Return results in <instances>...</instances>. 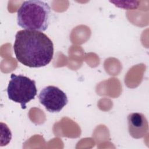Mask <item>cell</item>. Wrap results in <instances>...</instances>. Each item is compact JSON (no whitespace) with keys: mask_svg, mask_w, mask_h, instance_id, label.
I'll list each match as a JSON object with an SVG mask.
<instances>
[{"mask_svg":"<svg viewBox=\"0 0 149 149\" xmlns=\"http://www.w3.org/2000/svg\"><path fill=\"white\" fill-rule=\"evenodd\" d=\"M13 51L17 60L23 65L40 68L52 59L54 44L41 31L22 30L16 34Z\"/></svg>","mask_w":149,"mask_h":149,"instance_id":"1","label":"cell"},{"mask_svg":"<svg viewBox=\"0 0 149 149\" xmlns=\"http://www.w3.org/2000/svg\"><path fill=\"white\" fill-rule=\"evenodd\" d=\"M51 8L41 1H24L17 10V24L24 30L45 31L49 23Z\"/></svg>","mask_w":149,"mask_h":149,"instance_id":"2","label":"cell"},{"mask_svg":"<svg viewBox=\"0 0 149 149\" xmlns=\"http://www.w3.org/2000/svg\"><path fill=\"white\" fill-rule=\"evenodd\" d=\"M38 99L40 104L52 113L60 112L68 102L66 94L54 86H48L42 89L38 95Z\"/></svg>","mask_w":149,"mask_h":149,"instance_id":"4","label":"cell"},{"mask_svg":"<svg viewBox=\"0 0 149 149\" xmlns=\"http://www.w3.org/2000/svg\"><path fill=\"white\" fill-rule=\"evenodd\" d=\"M128 130L130 135L134 139L146 136L148 130V124L146 116L141 113H130L127 116Z\"/></svg>","mask_w":149,"mask_h":149,"instance_id":"5","label":"cell"},{"mask_svg":"<svg viewBox=\"0 0 149 149\" xmlns=\"http://www.w3.org/2000/svg\"><path fill=\"white\" fill-rule=\"evenodd\" d=\"M9 100L19 103L22 109L26 108V104L35 98L37 93L36 81L27 76L12 73L7 87Z\"/></svg>","mask_w":149,"mask_h":149,"instance_id":"3","label":"cell"}]
</instances>
